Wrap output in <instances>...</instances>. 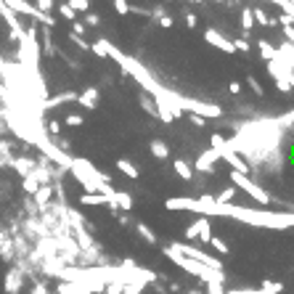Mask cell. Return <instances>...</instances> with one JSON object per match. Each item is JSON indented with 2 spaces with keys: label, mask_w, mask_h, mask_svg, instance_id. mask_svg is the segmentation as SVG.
<instances>
[{
  "label": "cell",
  "mask_w": 294,
  "mask_h": 294,
  "mask_svg": "<svg viewBox=\"0 0 294 294\" xmlns=\"http://www.w3.org/2000/svg\"><path fill=\"white\" fill-rule=\"evenodd\" d=\"M67 3H69L77 13H82V11H88V8H90V0H67Z\"/></svg>",
  "instance_id": "d6a6232c"
},
{
  "label": "cell",
  "mask_w": 294,
  "mask_h": 294,
  "mask_svg": "<svg viewBox=\"0 0 294 294\" xmlns=\"http://www.w3.org/2000/svg\"><path fill=\"white\" fill-rule=\"evenodd\" d=\"M236 191H239V188H234V185H230V188H225V191H223L220 196H215V202H220V204H228L230 199L236 196Z\"/></svg>",
  "instance_id": "f1b7e54d"
},
{
  "label": "cell",
  "mask_w": 294,
  "mask_h": 294,
  "mask_svg": "<svg viewBox=\"0 0 294 294\" xmlns=\"http://www.w3.org/2000/svg\"><path fill=\"white\" fill-rule=\"evenodd\" d=\"M13 167H16V173H19L22 178H27V175L32 173V170H35L37 164H35V159H29V157H22V159H13Z\"/></svg>",
  "instance_id": "9a60e30c"
},
{
  "label": "cell",
  "mask_w": 294,
  "mask_h": 294,
  "mask_svg": "<svg viewBox=\"0 0 294 294\" xmlns=\"http://www.w3.org/2000/svg\"><path fill=\"white\" fill-rule=\"evenodd\" d=\"M284 37H286L289 45H294V24H291V27H284Z\"/></svg>",
  "instance_id": "ab89813d"
},
{
  "label": "cell",
  "mask_w": 294,
  "mask_h": 294,
  "mask_svg": "<svg viewBox=\"0 0 294 294\" xmlns=\"http://www.w3.org/2000/svg\"><path fill=\"white\" fill-rule=\"evenodd\" d=\"M85 22H88V27H98V24H101V19L96 16V13H88V16H85Z\"/></svg>",
  "instance_id": "b9f144b4"
},
{
  "label": "cell",
  "mask_w": 294,
  "mask_h": 294,
  "mask_svg": "<svg viewBox=\"0 0 294 294\" xmlns=\"http://www.w3.org/2000/svg\"><path fill=\"white\" fill-rule=\"evenodd\" d=\"M234 45H236V51H241V53H249V51H252V45L246 43V37H236Z\"/></svg>",
  "instance_id": "8d00e7d4"
},
{
  "label": "cell",
  "mask_w": 294,
  "mask_h": 294,
  "mask_svg": "<svg viewBox=\"0 0 294 294\" xmlns=\"http://www.w3.org/2000/svg\"><path fill=\"white\" fill-rule=\"evenodd\" d=\"M58 130H61V122H48V133L51 135H58Z\"/></svg>",
  "instance_id": "ee69618b"
},
{
  "label": "cell",
  "mask_w": 294,
  "mask_h": 294,
  "mask_svg": "<svg viewBox=\"0 0 294 294\" xmlns=\"http://www.w3.org/2000/svg\"><path fill=\"white\" fill-rule=\"evenodd\" d=\"M114 11L119 13V16H128V13H130L133 8H130L128 0H114Z\"/></svg>",
  "instance_id": "f546056e"
},
{
  "label": "cell",
  "mask_w": 294,
  "mask_h": 294,
  "mask_svg": "<svg viewBox=\"0 0 294 294\" xmlns=\"http://www.w3.org/2000/svg\"><path fill=\"white\" fill-rule=\"evenodd\" d=\"M167 209H188L199 212L202 218H234L246 225H257V228H268V230H289L294 228V215L281 212V209H252V207H236V204H220L212 196H173L164 202Z\"/></svg>",
  "instance_id": "6da1fadb"
},
{
  "label": "cell",
  "mask_w": 294,
  "mask_h": 294,
  "mask_svg": "<svg viewBox=\"0 0 294 294\" xmlns=\"http://www.w3.org/2000/svg\"><path fill=\"white\" fill-rule=\"evenodd\" d=\"M230 183H234V188H241L244 194H249L255 202L262 204V207L273 202V196H270L265 188H262V185H257L249 175H244V173H236V170H230Z\"/></svg>",
  "instance_id": "3957f363"
},
{
  "label": "cell",
  "mask_w": 294,
  "mask_h": 294,
  "mask_svg": "<svg viewBox=\"0 0 294 294\" xmlns=\"http://www.w3.org/2000/svg\"><path fill=\"white\" fill-rule=\"evenodd\" d=\"M117 167H119V173H125L128 178H133V180H138L141 178V173H138V167L133 164V162H128V159H117Z\"/></svg>",
  "instance_id": "e0dca14e"
},
{
  "label": "cell",
  "mask_w": 294,
  "mask_h": 294,
  "mask_svg": "<svg viewBox=\"0 0 294 294\" xmlns=\"http://www.w3.org/2000/svg\"><path fill=\"white\" fill-rule=\"evenodd\" d=\"M141 106H143V112H149L151 117H157V103H154V98L149 96V93H141Z\"/></svg>",
  "instance_id": "d4e9b609"
},
{
  "label": "cell",
  "mask_w": 294,
  "mask_h": 294,
  "mask_svg": "<svg viewBox=\"0 0 294 294\" xmlns=\"http://www.w3.org/2000/svg\"><path fill=\"white\" fill-rule=\"evenodd\" d=\"M209 246H212V249L218 252V255H228V252H230V249H228V244H225L220 236H212V239H209Z\"/></svg>",
  "instance_id": "83f0119b"
},
{
  "label": "cell",
  "mask_w": 294,
  "mask_h": 294,
  "mask_svg": "<svg viewBox=\"0 0 294 294\" xmlns=\"http://www.w3.org/2000/svg\"><path fill=\"white\" fill-rule=\"evenodd\" d=\"M170 246H173L175 252H180L183 257H188V260H196V262H202V265H207V268H215V270H223V262L218 257H212V255H207L202 249H196V246H191V244L175 241V244H170Z\"/></svg>",
  "instance_id": "8992f818"
},
{
  "label": "cell",
  "mask_w": 294,
  "mask_h": 294,
  "mask_svg": "<svg viewBox=\"0 0 294 294\" xmlns=\"http://www.w3.org/2000/svg\"><path fill=\"white\" fill-rule=\"evenodd\" d=\"M180 109L183 112H188V114H199V117H204V119H218L223 114V109L218 103H207V101H199V98H188V96H183L180 98Z\"/></svg>",
  "instance_id": "5b68a950"
},
{
  "label": "cell",
  "mask_w": 294,
  "mask_h": 294,
  "mask_svg": "<svg viewBox=\"0 0 294 294\" xmlns=\"http://www.w3.org/2000/svg\"><path fill=\"white\" fill-rule=\"evenodd\" d=\"M122 289H125V284H106L103 291H98V294H122Z\"/></svg>",
  "instance_id": "d590c367"
},
{
  "label": "cell",
  "mask_w": 294,
  "mask_h": 294,
  "mask_svg": "<svg viewBox=\"0 0 294 294\" xmlns=\"http://www.w3.org/2000/svg\"><path fill=\"white\" fill-rule=\"evenodd\" d=\"M64 125H67V128H82V125H85V119H82L80 114H69V117L64 119Z\"/></svg>",
  "instance_id": "4dcf8cb0"
},
{
  "label": "cell",
  "mask_w": 294,
  "mask_h": 294,
  "mask_svg": "<svg viewBox=\"0 0 294 294\" xmlns=\"http://www.w3.org/2000/svg\"><path fill=\"white\" fill-rule=\"evenodd\" d=\"M241 29H244V32H249V29H255V16H252V8H244V11H241Z\"/></svg>",
  "instance_id": "484cf974"
},
{
  "label": "cell",
  "mask_w": 294,
  "mask_h": 294,
  "mask_svg": "<svg viewBox=\"0 0 294 294\" xmlns=\"http://www.w3.org/2000/svg\"><path fill=\"white\" fill-rule=\"evenodd\" d=\"M191 125H196V128H204V125H207V119H204V117H199V114H191Z\"/></svg>",
  "instance_id": "60d3db41"
},
{
  "label": "cell",
  "mask_w": 294,
  "mask_h": 294,
  "mask_svg": "<svg viewBox=\"0 0 294 294\" xmlns=\"http://www.w3.org/2000/svg\"><path fill=\"white\" fill-rule=\"evenodd\" d=\"M114 207L117 209H133V196L130 194H125V191H117V199H114Z\"/></svg>",
  "instance_id": "ffe728a7"
},
{
  "label": "cell",
  "mask_w": 294,
  "mask_h": 294,
  "mask_svg": "<svg viewBox=\"0 0 294 294\" xmlns=\"http://www.w3.org/2000/svg\"><path fill=\"white\" fill-rule=\"evenodd\" d=\"M58 13H61V16H64L67 22H74V19H77V11L67 3V0H61V3H58Z\"/></svg>",
  "instance_id": "4316f807"
},
{
  "label": "cell",
  "mask_w": 294,
  "mask_h": 294,
  "mask_svg": "<svg viewBox=\"0 0 294 294\" xmlns=\"http://www.w3.org/2000/svg\"><path fill=\"white\" fill-rule=\"evenodd\" d=\"M135 228H138V234H141V239H143V241H149V244H157V234H154V230H151L146 223H138Z\"/></svg>",
  "instance_id": "cb8c5ba5"
},
{
  "label": "cell",
  "mask_w": 294,
  "mask_h": 294,
  "mask_svg": "<svg viewBox=\"0 0 294 294\" xmlns=\"http://www.w3.org/2000/svg\"><path fill=\"white\" fill-rule=\"evenodd\" d=\"M246 85L252 88V93H255V96H262V93H265V90H262V85L257 82V77H255V74H249V77H246Z\"/></svg>",
  "instance_id": "1f68e13d"
},
{
  "label": "cell",
  "mask_w": 294,
  "mask_h": 294,
  "mask_svg": "<svg viewBox=\"0 0 294 294\" xmlns=\"http://www.w3.org/2000/svg\"><path fill=\"white\" fill-rule=\"evenodd\" d=\"M291 215H294V209H291Z\"/></svg>",
  "instance_id": "f907efd6"
},
{
  "label": "cell",
  "mask_w": 294,
  "mask_h": 294,
  "mask_svg": "<svg viewBox=\"0 0 294 294\" xmlns=\"http://www.w3.org/2000/svg\"><path fill=\"white\" fill-rule=\"evenodd\" d=\"M173 167H175V173H178L183 180H191V178H194V167H191L188 162H183V159H175V162H173Z\"/></svg>",
  "instance_id": "ac0fdd59"
},
{
  "label": "cell",
  "mask_w": 294,
  "mask_h": 294,
  "mask_svg": "<svg viewBox=\"0 0 294 294\" xmlns=\"http://www.w3.org/2000/svg\"><path fill=\"white\" fill-rule=\"evenodd\" d=\"M278 53H281V56H284V61H286V64L294 69V45H289V43L284 40L281 45H278Z\"/></svg>",
  "instance_id": "44dd1931"
},
{
  "label": "cell",
  "mask_w": 294,
  "mask_h": 294,
  "mask_svg": "<svg viewBox=\"0 0 294 294\" xmlns=\"http://www.w3.org/2000/svg\"><path fill=\"white\" fill-rule=\"evenodd\" d=\"M276 122H278V125H281V128H289V125H294V109H289L284 117H278Z\"/></svg>",
  "instance_id": "e575fe53"
},
{
  "label": "cell",
  "mask_w": 294,
  "mask_h": 294,
  "mask_svg": "<svg viewBox=\"0 0 294 294\" xmlns=\"http://www.w3.org/2000/svg\"><path fill=\"white\" fill-rule=\"evenodd\" d=\"M268 74L276 80V88L281 90V93H289L294 90V69L284 61V56L278 53L273 61H268Z\"/></svg>",
  "instance_id": "277c9868"
},
{
  "label": "cell",
  "mask_w": 294,
  "mask_h": 294,
  "mask_svg": "<svg viewBox=\"0 0 294 294\" xmlns=\"http://www.w3.org/2000/svg\"><path fill=\"white\" fill-rule=\"evenodd\" d=\"M284 284L281 281H262L257 289H225V294H281Z\"/></svg>",
  "instance_id": "9c48e42d"
},
{
  "label": "cell",
  "mask_w": 294,
  "mask_h": 294,
  "mask_svg": "<svg viewBox=\"0 0 294 294\" xmlns=\"http://www.w3.org/2000/svg\"><path fill=\"white\" fill-rule=\"evenodd\" d=\"M149 151H151L157 159H167V157H170V146H167L164 141H151V143H149Z\"/></svg>",
  "instance_id": "2e32d148"
},
{
  "label": "cell",
  "mask_w": 294,
  "mask_h": 294,
  "mask_svg": "<svg viewBox=\"0 0 294 294\" xmlns=\"http://www.w3.org/2000/svg\"><path fill=\"white\" fill-rule=\"evenodd\" d=\"M180 3H188V0H180Z\"/></svg>",
  "instance_id": "c3c4849f"
},
{
  "label": "cell",
  "mask_w": 294,
  "mask_h": 294,
  "mask_svg": "<svg viewBox=\"0 0 294 294\" xmlns=\"http://www.w3.org/2000/svg\"><path fill=\"white\" fill-rule=\"evenodd\" d=\"M191 294H196V291H191Z\"/></svg>",
  "instance_id": "681fc988"
},
{
  "label": "cell",
  "mask_w": 294,
  "mask_h": 294,
  "mask_svg": "<svg viewBox=\"0 0 294 294\" xmlns=\"http://www.w3.org/2000/svg\"><path fill=\"white\" fill-rule=\"evenodd\" d=\"M80 204L82 207H103V204H109V199H106V196H101V194H82L80 196Z\"/></svg>",
  "instance_id": "5bb4252c"
},
{
  "label": "cell",
  "mask_w": 294,
  "mask_h": 294,
  "mask_svg": "<svg viewBox=\"0 0 294 294\" xmlns=\"http://www.w3.org/2000/svg\"><path fill=\"white\" fill-rule=\"evenodd\" d=\"M278 22H281L284 27H291V24H294V16H289V13H284V16H278Z\"/></svg>",
  "instance_id": "f6af8a7d"
},
{
  "label": "cell",
  "mask_w": 294,
  "mask_h": 294,
  "mask_svg": "<svg viewBox=\"0 0 294 294\" xmlns=\"http://www.w3.org/2000/svg\"><path fill=\"white\" fill-rule=\"evenodd\" d=\"M185 239H199L202 244H209V239H212V223H209V218H199L196 223H191L188 228H185Z\"/></svg>",
  "instance_id": "ba28073f"
},
{
  "label": "cell",
  "mask_w": 294,
  "mask_h": 294,
  "mask_svg": "<svg viewBox=\"0 0 294 294\" xmlns=\"http://www.w3.org/2000/svg\"><path fill=\"white\" fill-rule=\"evenodd\" d=\"M164 257H170L178 268H183L185 273L196 276L199 281H204V284H209V281L225 284V273H223V270H215V268H207V265H202V262H196V260L183 257L180 252H175V249H173V246H164Z\"/></svg>",
  "instance_id": "7a4b0ae2"
},
{
  "label": "cell",
  "mask_w": 294,
  "mask_h": 294,
  "mask_svg": "<svg viewBox=\"0 0 294 294\" xmlns=\"http://www.w3.org/2000/svg\"><path fill=\"white\" fill-rule=\"evenodd\" d=\"M88 289H82L80 284H58V289H56V294H85Z\"/></svg>",
  "instance_id": "603a6c76"
},
{
  "label": "cell",
  "mask_w": 294,
  "mask_h": 294,
  "mask_svg": "<svg viewBox=\"0 0 294 294\" xmlns=\"http://www.w3.org/2000/svg\"><path fill=\"white\" fill-rule=\"evenodd\" d=\"M204 286H207V294H225V284L209 281V284H204Z\"/></svg>",
  "instance_id": "836d02e7"
},
{
  "label": "cell",
  "mask_w": 294,
  "mask_h": 294,
  "mask_svg": "<svg viewBox=\"0 0 294 294\" xmlns=\"http://www.w3.org/2000/svg\"><path fill=\"white\" fill-rule=\"evenodd\" d=\"M51 196H53V188H51V185H40V188L35 191V202L43 207V204H48Z\"/></svg>",
  "instance_id": "7402d4cb"
},
{
  "label": "cell",
  "mask_w": 294,
  "mask_h": 294,
  "mask_svg": "<svg viewBox=\"0 0 294 294\" xmlns=\"http://www.w3.org/2000/svg\"><path fill=\"white\" fill-rule=\"evenodd\" d=\"M35 6H37V11H40V13H51L53 0H35Z\"/></svg>",
  "instance_id": "74e56055"
},
{
  "label": "cell",
  "mask_w": 294,
  "mask_h": 294,
  "mask_svg": "<svg viewBox=\"0 0 294 294\" xmlns=\"http://www.w3.org/2000/svg\"><path fill=\"white\" fill-rule=\"evenodd\" d=\"M157 24L164 27V29H170V27H173V16H170V13H162V16L157 19Z\"/></svg>",
  "instance_id": "f35d334b"
},
{
  "label": "cell",
  "mask_w": 294,
  "mask_h": 294,
  "mask_svg": "<svg viewBox=\"0 0 294 294\" xmlns=\"http://www.w3.org/2000/svg\"><path fill=\"white\" fill-rule=\"evenodd\" d=\"M191 3H202V0H191Z\"/></svg>",
  "instance_id": "7dc6e473"
},
{
  "label": "cell",
  "mask_w": 294,
  "mask_h": 294,
  "mask_svg": "<svg viewBox=\"0 0 294 294\" xmlns=\"http://www.w3.org/2000/svg\"><path fill=\"white\" fill-rule=\"evenodd\" d=\"M199 24V19L194 16V13H185V27H188V29H194Z\"/></svg>",
  "instance_id": "7bdbcfd3"
},
{
  "label": "cell",
  "mask_w": 294,
  "mask_h": 294,
  "mask_svg": "<svg viewBox=\"0 0 294 294\" xmlns=\"http://www.w3.org/2000/svg\"><path fill=\"white\" fill-rule=\"evenodd\" d=\"M252 16H255V24H262V27H276L278 19H270L262 8H252Z\"/></svg>",
  "instance_id": "d6986e66"
},
{
  "label": "cell",
  "mask_w": 294,
  "mask_h": 294,
  "mask_svg": "<svg viewBox=\"0 0 294 294\" xmlns=\"http://www.w3.org/2000/svg\"><path fill=\"white\" fill-rule=\"evenodd\" d=\"M22 284H24V276L19 273V270H8V276H6V294H19L22 291Z\"/></svg>",
  "instance_id": "7c38bea8"
},
{
  "label": "cell",
  "mask_w": 294,
  "mask_h": 294,
  "mask_svg": "<svg viewBox=\"0 0 294 294\" xmlns=\"http://www.w3.org/2000/svg\"><path fill=\"white\" fill-rule=\"evenodd\" d=\"M220 162V154L215 151V149H207V151H202L199 154V159H196V164H194V170H199V173H212L215 170V164Z\"/></svg>",
  "instance_id": "30bf717a"
},
{
  "label": "cell",
  "mask_w": 294,
  "mask_h": 294,
  "mask_svg": "<svg viewBox=\"0 0 294 294\" xmlns=\"http://www.w3.org/2000/svg\"><path fill=\"white\" fill-rule=\"evenodd\" d=\"M204 43L212 45V48H218V51H223V53H236L234 40L225 37L220 29H215V27H207V29H204Z\"/></svg>",
  "instance_id": "52a82bcc"
},
{
  "label": "cell",
  "mask_w": 294,
  "mask_h": 294,
  "mask_svg": "<svg viewBox=\"0 0 294 294\" xmlns=\"http://www.w3.org/2000/svg\"><path fill=\"white\" fill-rule=\"evenodd\" d=\"M228 90H230V93H234V96H236V93L241 90V85H239V82H228Z\"/></svg>",
  "instance_id": "bcb514c9"
},
{
  "label": "cell",
  "mask_w": 294,
  "mask_h": 294,
  "mask_svg": "<svg viewBox=\"0 0 294 294\" xmlns=\"http://www.w3.org/2000/svg\"><path fill=\"white\" fill-rule=\"evenodd\" d=\"M257 53L262 56V61H273L278 56V48L270 40H257Z\"/></svg>",
  "instance_id": "4fadbf2b"
},
{
  "label": "cell",
  "mask_w": 294,
  "mask_h": 294,
  "mask_svg": "<svg viewBox=\"0 0 294 294\" xmlns=\"http://www.w3.org/2000/svg\"><path fill=\"white\" fill-rule=\"evenodd\" d=\"M98 101H101V93H98V88H93V85L77 93V103L85 106V109H96Z\"/></svg>",
  "instance_id": "8fae6325"
}]
</instances>
